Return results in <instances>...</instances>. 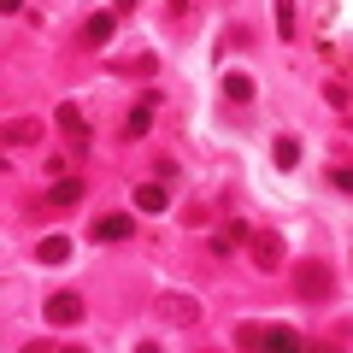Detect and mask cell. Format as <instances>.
<instances>
[{
    "mask_svg": "<svg viewBox=\"0 0 353 353\" xmlns=\"http://www.w3.org/2000/svg\"><path fill=\"white\" fill-rule=\"evenodd\" d=\"M248 248H253V265H259V271H277V265H283V236H277V230L248 236Z\"/></svg>",
    "mask_w": 353,
    "mask_h": 353,
    "instance_id": "obj_6",
    "label": "cell"
},
{
    "mask_svg": "<svg viewBox=\"0 0 353 353\" xmlns=\"http://www.w3.org/2000/svg\"><path fill=\"white\" fill-rule=\"evenodd\" d=\"M271 165H277V171H301V141L277 136V141H271Z\"/></svg>",
    "mask_w": 353,
    "mask_h": 353,
    "instance_id": "obj_12",
    "label": "cell"
},
{
    "mask_svg": "<svg viewBox=\"0 0 353 353\" xmlns=\"http://www.w3.org/2000/svg\"><path fill=\"white\" fill-rule=\"evenodd\" d=\"M71 259V236H41L36 241V265H65Z\"/></svg>",
    "mask_w": 353,
    "mask_h": 353,
    "instance_id": "obj_11",
    "label": "cell"
},
{
    "mask_svg": "<svg viewBox=\"0 0 353 353\" xmlns=\"http://www.w3.org/2000/svg\"><path fill=\"white\" fill-rule=\"evenodd\" d=\"M112 30H118V12H94V18L83 24V41H88V48H106Z\"/></svg>",
    "mask_w": 353,
    "mask_h": 353,
    "instance_id": "obj_9",
    "label": "cell"
},
{
    "mask_svg": "<svg viewBox=\"0 0 353 353\" xmlns=\"http://www.w3.org/2000/svg\"><path fill=\"white\" fill-rule=\"evenodd\" d=\"M236 347H265V330L259 324H241L236 330Z\"/></svg>",
    "mask_w": 353,
    "mask_h": 353,
    "instance_id": "obj_18",
    "label": "cell"
},
{
    "mask_svg": "<svg viewBox=\"0 0 353 353\" xmlns=\"http://www.w3.org/2000/svg\"><path fill=\"white\" fill-rule=\"evenodd\" d=\"M53 124H59V136L71 141V153H88V112L77 101H65L59 112H53Z\"/></svg>",
    "mask_w": 353,
    "mask_h": 353,
    "instance_id": "obj_2",
    "label": "cell"
},
{
    "mask_svg": "<svg viewBox=\"0 0 353 353\" xmlns=\"http://www.w3.org/2000/svg\"><path fill=\"white\" fill-rule=\"evenodd\" d=\"M289 277H294V294H301L306 306H324L330 294H336V277H330V265H324V259H301Z\"/></svg>",
    "mask_w": 353,
    "mask_h": 353,
    "instance_id": "obj_1",
    "label": "cell"
},
{
    "mask_svg": "<svg viewBox=\"0 0 353 353\" xmlns=\"http://www.w3.org/2000/svg\"><path fill=\"white\" fill-rule=\"evenodd\" d=\"M41 318H48L53 330H71V324H83V294H71V289L48 294V306H41Z\"/></svg>",
    "mask_w": 353,
    "mask_h": 353,
    "instance_id": "obj_3",
    "label": "cell"
},
{
    "mask_svg": "<svg viewBox=\"0 0 353 353\" xmlns=\"http://www.w3.org/2000/svg\"><path fill=\"white\" fill-rule=\"evenodd\" d=\"M88 201V183H83V176H53V183H48V194H41V206H59V212H65V206H83Z\"/></svg>",
    "mask_w": 353,
    "mask_h": 353,
    "instance_id": "obj_4",
    "label": "cell"
},
{
    "mask_svg": "<svg viewBox=\"0 0 353 353\" xmlns=\"http://www.w3.org/2000/svg\"><path fill=\"white\" fill-rule=\"evenodd\" d=\"M324 101L336 106V112H347V106H353V94H347V83H324Z\"/></svg>",
    "mask_w": 353,
    "mask_h": 353,
    "instance_id": "obj_17",
    "label": "cell"
},
{
    "mask_svg": "<svg viewBox=\"0 0 353 353\" xmlns=\"http://www.w3.org/2000/svg\"><path fill=\"white\" fill-rule=\"evenodd\" d=\"M171 12H176V18H183V12H189V0H171Z\"/></svg>",
    "mask_w": 353,
    "mask_h": 353,
    "instance_id": "obj_22",
    "label": "cell"
},
{
    "mask_svg": "<svg viewBox=\"0 0 353 353\" xmlns=\"http://www.w3.org/2000/svg\"><path fill=\"white\" fill-rule=\"evenodd\" d=\"M165 206H171V189H165V176H159V183H141V189H136V212H165Z\"/></svg>",
    "mask_w": 353,
    "mask_h": 353,
    "instance_id": "obj_10",
    "label": "cell"
},
{
    "mask_svg": "<svg viewBox=\"0 0 353 353\" xmlns=\"http://www.w3.org/2000/svg\"><path fill=\"white\" fill-rule=\"evenodd\" d=\"M6 141H12V148L41 141V118H6Z\"/></svg>",
    "mask_w": 353,
    "mask_h": 353,
    "instance_id": "obj_13",
    "label": "cell"
},
{
    "mask_svg": "<svg viewBox=\"0 0 353 353\" xmlns=\"http://www.w3.org/2000/svg\"><path fill=\"white\" fill-rule=\"evenodd\" d=\"M330 183H336L341 194H353V165H336V171H330Z\"/></svg>",
    "mask_w": 353,
    "mask_h": 353,
    "instance_id": "obj_19",
    "label": "cell"
},
{
    "mask_svg": "<svg viewBox=\"0 0 353 353\" xmlns=\"http://www.w3.org/2000/svg\"><path fill=\"white\" fill-rule=\"evenodd\" d=\"M0 12L12 18V12H24V0H0Z\"/></svg>",
    "mask_w": 353,
    "mask_h": 353,
    "instance_id": "obj_20",
    "label": "cell"
},
{
    "mask_svg": "<svg viewBox=\"0 0 353 353\" xmlns=\"http://www.w3.org/2000/svg\"><path fill=\"white\" fill-rule=\"evenodd\" d=\"M112 12H118V18H124V12H136V0H112Z\"/></svg>",
    "mask_w": 353,
    "mask_h": 353,
    "instance_id": "obj_21",
    "label": "cell"
},
{
    "mask_svg": "<svg viewBox=\"0 0 353 353\" xmlns=\"http://www.w3.org/2000/svg\"><path fill=\"white\" fill-rule=\"evenodd\" d=\"M153 312H159L165 324H183V330L201 324V306H194L189 294H159V301H153Z\"/></svg>",
    "mask_w": 353,
    "mask_h": 353,
    "instance_id": "obj_5",
    "label": "cell"
},
{
    "mask_svg": "<svg viewBox=\"0 0 353 353\" xmlns=\"http://www.w3.org/2000/svg\"><path fill=\"white\" fill-rule=\"evenodd\" d=\"M271 18H277V36L283 41L301 36V6H294V0H271Z\"/></svg>",
    "mask_w": 353,
    "mask_h": 353,
    "instance_id": "obj_8",
    "label": "cell"
},
{
    "mask_svg": "<svg viewBox=\"0 0 353 353\" xmlns=\"http://www.w3.org/2000/svg\"><path fill=\"white\" fill-rule=\"evenodd\" d=\"M130 236H136V218H130V212L94 218V241H130Z\"/></svg>",
    "mask_w": 353,
    "mask_h": 353,
    "instance_id": "obj_7",
    "label": "cell"
},
{
    "mask_svg": "<svg viewBox=\"0 0 353 353\" xmlns=\"http://www.w3.org/2000/svg\"><path fill=\"white\" fill-rule=\"evenodd\" d=\"M265 347H271V353H301L306 341L294 336V330H283V324H265Z\"/></svg>",
    "mask_w": 353,
    "mask_h": 353,
    "instance_id": "obj_14",
    "label": "cell"
},
{
    "mask_svg": "<svg viewBox=\"0 0 353 353\" xmlns=\"http://www.w3.org/2000/svg\"><path fill=\"white\" fill-rule=\"evenodd\" d=\"M148 130H153V106H141V101H136V112L124 118V136H130V141H141Z\"/></svg>",
    "mask_w": 353,
    "mask_h": 353,
    "instance_id": "obj_16",
    "label": "cell"
},
{
    "mask_svg": "<svg viewBox=\"0 0 353 353\" xmlns=\"http://www.w3.org/2000/svg\"><path fill=\"white\" fill-rule=\"evenodd\" d=\"M224 101H236V106H248V101H253V77H241V71H230V77H224Z\"/></svg>",
    "mask_w": 353,
    "mask_h": 353,
    "instance_id": "obj_15",
    "label": "cell"
}]
</instances>
